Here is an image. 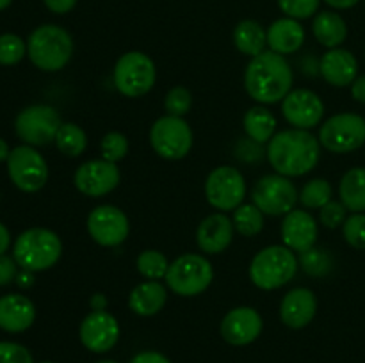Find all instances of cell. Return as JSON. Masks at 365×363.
Segmentation results:
<instances>
[{"instance_id": "cell-1", "label": "cell", "mask_w": 365, "mask_h": 363, "mask_svg": "<svg viewBox=\"0 0 365 363\" xmlns=\"http://www.w3.org/2000/svg\"><path fill=\"white\" fill-rule=\"evenodd\" d=\"M266 155L274 173L287 178L303 177L319 162L321 142L310 130L289 128L273 135Z\"/></svg>"}, {"instance_id": "cell-2", "label": "cell", "mask_w": 365, "mask_h": 363, "mask_svg": "<svg viewBox=\"0 0 365 363\" xmlns=\"http://www.w3.org/2000/svg\"><path fill=\"white\" fill-rule=\"evenodd\" d=\"M294 73L285 56L264 50L252 57L245 71V89L250 98L262 105L282 102L292 91Z\"/></svg>"}, {"instance_id": "cell-3", "label": "cell", "mask_w": 365, "mask_h": 363, "mask_svg": "<svg viewBox=\"0 0 365 363\" xmlns=\"http://www.w3.org/2000/svg\"><path fill=\"white\" fill-rule=\"evenodd\" d=\"M63 255V242L48 228H29L18 235L13 246V258L24 270L39 273L56 265Z\"/></svg>"}, {"instance_id": "cell-4", "label": "cell", "mask_w": 365, "mask_h": 363, "mask_svg": "<svg viewBox=\"0 0 365 363\" xmlns=\"http://www.w3.org/2000/svg\"><path fill=\"white\" fill-rule=\"evenodd\" d=\"M27 56L39 70L59 71L73 56V39L59 25H41L29 36Z\"/></svg>"}, {"instance_id": "cell-5", "label": "cell", "mask_w": 365, "mask_h": 363, "mask_svg": "<svg viewBox=\"0 0 365 363\" xmlns=\"http://www.w3.org/2000/svg\"><path fill=\"white\" fill-rule=\"evenodd\" d=\"M298 265V256L287 246H267L253 256L250 280L260 290H277L296 276Z\"/></svg>"}, {"instance_id": "cell-6", "label": "cell", "mask_w": 365, "mask_h": 363, "mask_svg": "<svg viewBox=\"0 0 365 363\" xmlns=\"http://www.w3.org/2000/svg\"><path fill=\"white\" fill-rule=\"evenodd\" d=\"M166 283L171 292L182 298H195L205 292L214 280V269L209 258L198 253H185L170 263Z\"/></svg>"}, {"instance_id": "cell-7", "label": "cell", "mask_w": 365, "mask_h": 363, "mask_svg": "<svg viewBox=\"0 0 365 363\" xmlns=\"http://www.w3.org/2000/svg\"><path fill=\"white\" fill-rule=\"evenodd\" d=\"M113 80L120 95L127 98H141L155 85V63L145 52L132 50L116 60Z\"/></svg>"}, {"instance_id": "cell-8", "label": "cell", "mask_w": 365, "mask_h": 363, "mask_svg": "<svg viewBox=\"0 0 365 363\" xmlns=\"http://www.w3.org/2000/svg\"><path fill=\"white\" fill-rule=\"evenodd\" d=\"M192 141V130L184 117L166 114L150 128V144L160 159L182 160L191 152Z\"/></svg>"}, {"instance_id": "cell-9", "label": "cell", "mask_w": 365, "mask_h": 363, "mask_svg": "<svg viewBox=\"0 0 365 363\" xmlns=\"http://www.w3.org/2000/svg\"><path fill=\"white\" fill-rule=\"evenodd\" d=\"M317 139L331 153L355 152L365 144V120L353 112L335 114L321 125Z\"/></svg>"}, {"instance_id": "cell-10", "label": "cell", "mask_w": 365, "mask_h": 363, "mask_svg": "<svg viewBox=\"0 0 365 363\" xmlns=\"http://www.w3.org/2000/svg\"><path fill=\"white\" fill-rule=\"evenodd\" d=\"M253 205L259 206L264 216H287L296 209L299 194L291 178L284 174H266L255 184L252 191Z\"/></svg>"}, {"instance_id": "cell-11", "label": "cell", "mask_w": 365, "mask_h": 363, "mask_svg": "<svg viewBox=\"0 0 365 363\" xmlns=\"http://www.w3.org/2000/svg\"><path fill=\"white\" fill-rule=\"evenodd\" d=\"M61 121L59 112L50 105L25 107L14 120V132L29 146H46L56 142Z\"/></svg>"}, {"instance_id": "cell-12", "label": "cell", "mask_w": 365, "mask_h": 363, "mask_svg": "<svg viewBox=\"0 0 365 363\" xmlns=\"http://www.w3.org/2000/svg\"><path fill=\"white\" fill-rule=\"evenodd\" d=\"M205 198L209 205L227 214L242 205L246 198V182L234 166H217L205 180Z\"/></svg>"}, {"instance_id": "cell-13", "label": "cell", "mask_w": 365, "mask_h": 363, "mask_svg": "<svg viewBox=\"0 0 365 363\" xmlns=\"http://www.w3.org/2000/svg\"><path fill=\"white\" fill-rule=\"evenodd\" d=\"M7 173L11 182L24 192H38L48 180L46 160L34 146H16L7 157Z\"/></svg>"}, {"instance_id": "cell-14", "label": "cell", "mask_w": 365, "mask_h": 363, "mask_svg": "<svg viewBox=\"0 0 365 363\" xmlns=\"http://www.w3.org/2000/svg\"><path fill=\"white\" fill-rule=\"evenodd\" d=\"M88 233L102 248H116L127 241L130 223L127 214L114 205H98L88 216Z\"/></svg>"}, {"instance_id": "cell-15", "label": "cell", "mask_w": 365, "mask_h": 363, "mask_svg": "<svg viewBox=\"0 0 365 363\" xmlns=\"http://www.w3.org/2000/svg\"><path fill=\"white\" fill-rule=\"evenodd\" d=\"M121 173L114 162L106 159H91L81 164L73 174L78 192L88 198H102L120 185Z\"/></svg>"}, {"instance_id": "cell-16", "label": "cell", "mask_w": 365, "mask_h": 363, "mask_svg": "<svg viewBox=\"0 0 365 363\" xmlns=\"http://www.w3.org/2000/svg\"><path fill=\"white\" fill-rule=\"evenodd\" d=\"M282 114H284L285 121L292 125V128L310 130L323 120L324 103L319 98V95L310 91V89H292L282 100Z\"/></svg>"}, {"instance_id": "cell-17", "label": "cell", "mask_w": 365, "mask_h": 363, "mask_svg": "<svg viewBox=\"0 0 365 363\" xmlns=\"http://www.w3.org/2000/svg\"><path fill=\"white\" fill-rule=\"evenodd\" d=\"M78 337L88 351L102 354L110 351L120 340V324L116 317L106 310L91 312L82 319Z\"/></svg>"}, {"instance_id": "cell-18", "label": "cell", "mask_w": 365, "mask_h": 363, "mask_svg": "<svg viewBox=\"0 0 365 363\" xmlns=\"http://www.w3.org/2000/svg\"><path fill=\"white\" fill-rule=\"evenodd\" d=\"M264 320L260 313L252 306H237L230 310L221 320V337L225 342L235 347L248 345L259 338L262 333Z\"/></svg>"}, {"instance_id": "cell-19", "label": "cell", "mask_w": 365, "mask_h": 363, "mask_svg": "<svg viewBox=\"0 0 365 363\" xmlns=\"http://www.w3.org/2000/svg\"><path fill=\"white\" fill-rule=\"evenodd\" d=\"M317 313V299L310 288L296 287L280 302V319L291 330H303Z\"/></svg>"}, {"instance_id": "cell-20", "label": "cell", "mask_w": 365, "mask_h": 363, "mask_svg": "<svg viewBox=\"0 0 365 363\" xmlns=\"http://www.w3.org/2000/svg\"><path fill=\"white\" fill-rule=\"evenodd\" d=\"M317 223L314 216L307 210H291L284 216L282 223V241L284 246L292 249L294 253H303L316 246L317 241Z\"/></svg>"}, {"instance_id": "cell-21", "label": "cell", "mask_w": 365, "mask_h": 363, "mask_svg": "<svg viewBox=\"0 0 365 363\" xmlns=\"http://www.w3.org/2000/svg\"><path fill=\"white\" fill-rule=\"evenodd\" d=\"M234 223L225 212H216L207 216L196 230V244L207 255H220L234 238Z\"/></svg>"}, {"instance_id": "cell-22", "label": "cell", "mask_w": 365, "mask_h": 363, "mask_svg": "<svg viewBox=\"0 0 365 363\" xmlns=\"http://www.w3.org/2000/svg\"><path fill=\"white\" fill-rule=\"evenodd\" d=\"M319 73L330 85L346 88L355 82L359 63L349 50L331 48L319 59Z\"/></svg>"}, {"instance_id": "cell-23", "label": "cell", "mask_w": 365, "mask_h": 363, "mask_svg": "<svg viewBox=\"0 0 365 363\" xmlns=\"http://www.w3.org/2000/svg\"><path fill=\"white\" fill-rule=\"evenodd\" d=\"M34 302L21 294H7L0 298V330L7 333H21L34 324Z\"/></svg>"}, {"instance_id": "cell-24", "label": "cell", "mask_w": 365, "mask_h": 363, "mask_svg": "<svg viewBox=\"0 0 365 363\" xmlns=\"http://www.w3.org/2000/svg\"><path fill=\"white\" fill-rule=\"evenodd\" d=\"M305 43V28L294 18H280L267 28V45L269 50L280 56L296 53Z\"/></svg>"}, {"instance_id": "cell-25", "label": "cell", "mask_w": 365, "mask_h": 363, "mask_svg": "<svg viewBox=\"0 0 365 363\" xmlns=\"http://www.w3.org/2000/svg\"><path fill=\"white\" fill-rule=\"evenodd\" d=\"M168 290L160 281H145L132 288L128 295V308L139 317H152L164 308Z\"/></svg>"}, {"instance_id": "cell-26", "label": "cell", "mask_w": 365, "mask_h": 363, "mask_svg": "<svg viewBox=\"0 0 365 363\" xmlns=\"http://www.w3.org/2000/svg\"><path fill=\"white\" fill-rule=\"evenodd\" d=\"M314 38L319 41V45L327 48H339L348 38V25L341 14L334 11H323L317 14L312 21Z\"/></svg>"}, {"instance_id": "cell-27", "label": "cell", "mask_w": 365, "mask_h": 363, "mask_svg": "<svg viewBox=\"0 0 365 363\" xmlns=\"http://www.w3.org/2000/svg\"><path fill=\"white\" fill-rule=\"evenodd\" d=\"M234 45L245 56H259L266 50L267 31L255 20L239 21L234 28Z\"/></svg>"}, {"instance_id": "cell-28", "label": "cell", "mask_w": 365, "mask_h": 363, "mask_svg": "<svg viewBox=\"0 0 365 363\" xmlns=\"http://www.w3.org/2000/svg\"><path fill=\"white\" fill-rule=\"evenodd\" d=\"M341 203L353 214L365 212V167H351L339 184Z\"/></svg>"}, {"instance_id": "cell-29", "label": "cell", "mask_w": 365, "mask_h": 363, "mask_svg": "<svg viewBox=\"0 0 365 363\" xmlns=\"http://www.w3.org/2000/svg\"><path fill=\"white\" fill-rule=\"evenodd\" d=\"M242 127H245L246 137L253 139L260 144H266L273 139L274 130H277V117L266 107L255 105L246 110L245 117H242Z\"/></svg>"}, {"instance_id": "cell-30", "label": "cell", "mask_w": 365, "mask_h": 363, "mask_svg": "<svg viewBox=\"0 0 365 363\" xmlns=\"http://www.w3.org/2000/svg\"><path fill=\"white\" fill-rule=\"evenodd\" d=\"M56 146L63 155L66 157H81L84 149L88 148V135L84 128L75 123H63L56 135Z\"/></svg>"}, {"instance_id": "cell-31", "label": "cell", "mask_w": 365, "mask_h": 363, "mask_svg": "<svg viewBox=\"0 0 365 363\" xmlns=\"http://www.w3.org/2000/svg\"><path fill=\"white\" fill-rule=\"evenodd\" d=\"M232 223L235 231L242 237H255L264 228V212L253 203H242L234 210Z\"/></svg>"}, {"instance_id": "cell-32", "label": "cell", "mask_w": 365, "mask_h": 363, "mask_svg": "<svg viewBox=\"0 0 365 363\" xmlns=\"http://www.w3.org/2000/svg\"><path fill=\"white\" fill-rule=\"evenodd\" d=\"M299 267L305 270L309 276L314 278H323L327 274L331 273L334 269V258H331L330 253L323 248H317V246H312L307 251L299 253Z\"/></svg>"}, {"instance_id": "cell-33", "label": "cell", "mask_w": 365, "mask_h": 363, "mask_svg": "<svg viewBox=\"0 0 365 363\" xmlns=\"http://www.w3.org/2000/svg\"><path fill=\"white\" fill-rule=\"evenodd\" d=\"M135 267H138L139 274L145 276L146 280L159 281L166 278L170 262H168L164 253L157 251V249H145L135 260Z\"/></svg>"}, {"instance_id": "cell-34", "label": "cell", "mask_w": 365, "mask_h": 363, "mask_svg": "<svg viewBox=\"0 0 365 363\" xmlns=\"http://www.w3.org/2000/svg\"><path fill=\"white\" fill-rule=\"evenodd\" d=\"M328 201H331V185L324 178L309 180L299 191V203L305 209H323Z\"/></svg>"}, {"instance_id": "cell-35", "label": "cell", "mask_w": 365, "mask_h": 363, "mask_svg": "<svg viewBox=\"0 0 365 363\" xmlns=\"http://www.w3.org/2000/svg\"><path fill=\"white\" fill-rule=\"evenodd\" d=\"M192 107V95L187 88L184 85H177V88H171L166 93V98H164V110H166L170 116L184 117L185 114L191 110Z\"/></svg>"}, {"instance_id": "cell-36", "label": "cell", "mask_w": 365, "mask_h": 363, "mask_svg": "<svg viewBox=\"0 0 365 363\" xmlns=\"http://www.w3.org/2000/svg\"><path fill=\"white\" fill-rule=\"evenodd\" d=\"M100 152H102V159L114 164L120 162L128 153V139L121 132H107L100 142Z\"/></svg>"}, {"instance_id": "cell-37", "label": "cell", "mask_w": 365, "mask_h": 363, "mask_svg": "<svg viewBox=\"0 0 365 363\" xmlns=\"http://www.w3.org/2000/svg\"><path fill=\"white\" fill-rule=\"evenodd\" d=\"M25 53H27V45H25L20 36H0V64H4V66H13V64H18L24 59Z\"/></svg>"}, {"instance_id": "cell-38", "label": "cell", "mask_w": 365, "mask_h": 363, "mask_svg": "<svg viewBox=\"0 0 365 363\" xmlns=\"http://www.w3.org/2000/svg\"><path fill=\"white\" fill-rule=\"evenodd\" d=\"M346 242L355 249H365V214H351L342 224Z\"/></svg>"}, {"instance_id": "cell-39", "label": "cell", "mask_w": 365, "mask_h": 363, "mask_svg": "<svg viewBox=\"0 0 365 363\" xmlns=\"http://www.w3.org/2000/svg\"><path fill=\"white\" fill-rule=\"evenodd\" d=\"M321 0H278V7L294 20H307L319 9Z\"/></svg>"}, {"instance_id": "cell-40", "label": "cell", "mask_w": 365, "mask_h": 363, "mask_svg": "<svg viewBox=\"0 0 365 363\" xmlns=\"http://www.w3.org/2000/svg\"><path fill=\"white\" fill-rule=\"evenodd\" d=\"M346 212H348V209H346L341 201H328L323 209H319L321 224H323L324 228L335 230V228L342 226L344 221L348 219Z\"/></svg>"}, {"instance_id": "cell-41", "label": "cell", "mask_w": 365, "mask_h": 363, "mask_svg": "<svg viewBox=\"0 0 365 363\" xmlns=\"http://www.w3.org/2000/svg\"><path fill=\"white\" fill-rule=\"evenodd\" d=\"M234 153L239 160H242V162H259L264 157V148L260 142H255L253 139L245 137L239 139V141L235 142Z\"/></svg>"}, {"instance_id": "cell-42", "label": "cell", "mask_w": 365, "mask_h": 363, "mask_svg": "<svg viewBox=\"0 0 365 363\" xmlns=\"http://www.w3.org/2000/svg\"><path fill=\"white\" fill-rule=\"evenodd\" d=\"M0 363H32V356L24 345L0 342Z\"/></svg>"}, {"instance_id": "cell-43", "label": "cell", "mask_w": 365, "mask_h": 363, "mask_svg": "<svg viewBox=\"0 0 365 363\" xmlns=\"http://www.w3.org/2000/svg\"><path fill=\"white\" fill-rule=\"evenodd\" d=\"M16 260L11 258L7 255H0V287L11 283L13 280H16L18 270H16Z\"/></svg>"}, {"instance_id": "cell-44", "label": "cell", "mask_w": 365, "mask_h": 363, "mask_svg": "<svg viewBox=\"0 0 365 363\" xmlns=\"http://www.w3.org/2000/svg\"><path fill=\"white\" fill-rule=\"evenodd\" d=\"M130 363H171L164 354L157 351H143L132 358Z\"/></svg>"}, {"instance_id": "cell-45", "label": "cell", "mask_w": 365, "mask_h": 363, "mask_svg": "<svg viewBox=\"0 0 365 363\" xmlns=\"http://www.w3.org/2000/svg\"><path fill=\"white\" fill-rule=\"evenodd\" d=\"M43 2H45V6L48 7L52 13L64 14V13H70V11L73 9L77 0H43Z\"/></svg>"}, {"instance_id": "cell-46", "label": "cell", "mask_w": 365, "mask_h": 363, "mask_svg": "<svg viewBox=\"0 0 365 363\" xmlns=\"http://www.w3.org/2000/svg\"><path fill=\"white\" fill-rule=\"evenodd\" d=\"M351 96L356 102L365 103V75L355 78V82L351 84Z\"/></svg>"}, {"instance_id": "cell-47", "label": "cell", "mask_w": 365, "mask_h": 363, "mask_svg": "<svg viewBox=\"0 0 365 363\" xmlns=\"http://www.w3.org/2000/svg\"><path fill=\"white\" fill-rule=\"evenodd\" d=\"M302 66H303V71H305L307 75H317L319 73V60H316L314 57H305V59L302 60Z\"/></svg>"}, {"instance_id": "cell-48", "label": "cell", "mask_w": 365, "mask_h": 363, "mask_svg": "<svg viewBox=\"0 0 365 363\" xmlns=\"http://www.w3.org/2000/svg\"><path fill=\"white\" fill-rule=\"evenodd\" d=\"M89 306H91L93 312H102L107 308V298L103 294H93Z\"/></svg>"}, {"instance_id": "cell-49", "label": "cell", "mask_w": 365, "mask_h": 363, "mask_svg": "<svg viewBox=\"0 0 365 363\" xmlns=\"http://www.w3.org/2000/svg\"><path fill=\"white\" fill-rule=\"evenodd\" d=\"M9 246H11L9 230H7V228L0 223V255H4V253L7 251V248H9Z\"/></svg>"}, {"instance_id": "cell-50", "label": "cell", "mask_w": 365, "mask_h": 363, "mask_svg": "<svg viewBox=\"0 0 365 363\" xmlns=\"http://www.w3.org/2000/svg\"><path fill=\"white\" fill-rule=\"evenodd\" d=\"M324 2L334 7V9H349V7L356 6L360 0H324Z\"/></svg>"}, {"instance_id": "cell-51", "label": "cell", "mask_w": 365, "mask_h": 363, "mask_svg": "<svg viewBox=\"0 0 365 363\" xmlns=\"http://www.w3.org/2000/svg\"><path fill=\"white\" fill-rule=\"evenodd\" d=\"M16 283L20 285V287L27 288L34 283V276H32L31 270H21V273H18L16 276Z\"/></svg>"}, {"instance_id": "cell-52", "label": "cell", "mask_w": 365, "mask_h": 363, "mask_svg": "<svg viewBox=\"0 0 365 363\" xmlns=\"http://www.w3.org/2000/svg\"><path fill=\"white\" fill-rule=\"evenodd\" d=\"M9 146H7V142L4 141L2 137H0V162H4V160H7V157H9Z\"/></svg>"}, {"instance_id": "cell-53", "label": "cell", "mask_w": 365, "mask_h": 363, "mask_svg": "<svg viewBox=\"0 0 365 363\" xmlns=\"http://www.w3.org/2000/svg\"><path fill=\"white\" fill-rule=\"evenodd\" d=\"M11 2H13V0H0V11L6 9V7H9Z\"/></svg>"}, {"instance_id": "cell-54", "label": "cell", "mask_w": 365, "mask_h": 363, "mask_svg": "<svg viewBox=\"0 0 365 363\" xmlns=\"http://www.w3.org/2000/svg\"><path fill=\"white\" fill-rule=\"evenodd\" d=\"M96 363H118V362H114V359H102V362H96Z\"/></svg>"}, {"instance_id": "cell-55", "label": "cell", "mask_w": 365, "mask_h": 363, "mask_svg": "<svg viewBox=\"0 0 365 363\" xmlns=\"http://www.w3.org/2000/svg\"><path fill=\"white\" fill-rule=\"evenodd\" d=\"M41 363H53V362H41Z\"/></svg>"}]
</instances>
